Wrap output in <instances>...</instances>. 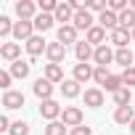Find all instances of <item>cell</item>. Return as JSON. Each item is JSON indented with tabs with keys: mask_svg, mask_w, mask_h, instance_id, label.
Instances as JSON below:
<instances>
[{
	"mask_svg": "<svg viewBox=\"0 0 135 135\" xmlns=\"http://www.w3.org/2000/svg\"><path fill=\"white\" fill-rule=\"evenodd\" d=\"M114 103H117V106H130V103H132V90H130V88L117 90V93H114Z\"/></svg>",
	"mask_w": 135,
	"mask_h": 135,
	"instance_id": "26",
	"label": "cell"
},
{
	"mask_svg": "<svg viewBox=\"0 0 135 135\" xmlns=\"http://www.w3.org/2000/svg\"><path fill=\"white\" fill-rule=\"evenodd\" d=\"M29 69H32V64L19 58V61H13V64H11V69H8V72L13 74V80H24V77H29Z\"/></svg>",
	"mask_w": 135,
	"mask_h": 135,
	"instance_id": "22",
	"label": "cell"
},
{
	"mask_svg": "<svg viewBox=\"0 0 135 135\" xmlns=\"http://www.w3.org/2000/svg\"><path fill=\"white\" fill-rule=\"evenodd\" d=\"M56 40L61 42V45H77V29L72 27V24H66V27H58V32H56Z\"/></svg>",
	"mask_w": 135,
	"mask_h": 135,
	"instance_id": "16",
	"label": "cell"
},
{
	"mask_svg": "<svg viewBox=\"0 0 135 135\" xmlns=\"http://www.w3.org/2000/svg\"><path fill=\"white\" fill-rule=\"evenodd\" d=\"M74 8L69 6V3H58V8H56V13H53V19L56 21H61V27H66V24H72L74 21Z\"/></svg>",
	"mask_w": 135,
	"mask_h": 135,
	"instance_id": "9",
	"label": "cell"
},
{
	"mask_svg": "<svg viewBox=\"0 0 135 135\" xmlns=\"http://www.w3.org/2000/svg\"><path fill=\"white\" fill-rule=\"evenodd\" d=\"M111 77V72H109V66H95V74H93V80L98 82V85H106V80Z\"/></svg>",
	"mask_w": 135,
	"mask_h": 135,
	"instance_id": "32",
	"label": "cell"
},
{
	"mask_svg": "<svg viewBox=\"0 0 135 135\" xmlns=\"http://www.w3.org/2000/svg\"><path fill=\"white\" fill-rule=\"evenodd\" d=\"M11 124H13V122H11L8 117H0V130H8V132H11Z\"/></svg>",
	"mask_w": 135,
	"mask_h": 135,
	"instance_id": "39",
	"label": "cell"
},
{
	"mask_svg": "<svg viewBox=\"0 0 135 135\" xmlns=\"http://www.w3.org/2000/svg\"><path fill=\"white\" fill-rule=\"evenodd\" d=\"M85 8L93 13H103V11H109V3H106V0H88V3H85Z\"/></svg>",
	"mask_w": 135,
	"mask_h": 135,
	"instance_id": "31",
	"label": "cell"
},
{
	"mask_svg": "<svg viewBox=\"0 0 135 135\" xmlns=\"http://www.w3.org/2000/svg\"><path fill=\"white\" fill-rule=\"evenodd\" d=\"M45 56H48V64H64V58H66V45H61L58 40H56V42H48Z\"/></svg>",
	"mask_w": 135,
	"mask_h": 135,
	"instance_id": "8",
	"label": "cell"
},
{
	"mask_svg": "<svg viewBox=\"0 0 135 135\" xmlns=\"http://www.w3.org/2000/svg\"><path fill=\"white\" fill-rule=\"evenodd\" d=\"M11 82H13V74L11 72H0V88H3L6 93L11 90Z\"/></svg>",
	"mask_w": 135,
	"mask_h": 135,
	"instance_id": "37",
	"label": "cell"
},
{
	"mask_svg": "<svg viewBox=\"0 0 135 135\" xmlns=\"http://www.w3.org/2000/svg\"><path fill=\"white\" fill-rule=\"evenodd\" d=\"M93 74H95V66H90V64H74V72H72V80H77V82L82 85V82L93 80Z\"/></svg>",
	"mask_w": 135,
	"mask_h": 135,
	"instance_id": "12",
	"label": "cell"
},
{
	"mask_svg": "<svg viewBox=\"0 0 135 135\" xmlns=\"http://www.w3.org/2000/svg\"><path fill=\"white\" fill-rule=\"evenodd\" d=\"M16 16H19V21H35L37 6L32 3V0H19L16 3Z\"/></svg>",
	"mask_w": 135,
	"mask_h": 135,
	"instance_id": "4",
	"label": "cell"
},
{
	"mask_svg": "<svg viewBox=\"0 0 135 135\" xmlns=\"http://www.w3.org/2000/svg\"><path fill=\"white\" fill-rule=\"evenodd\" d=\"M32 93H35L40 101H50V98H53V82H50V80H45V77H40V80H35Z\"/></svg>",
	"mask_w": 135,
	"mask_h": 135,
	"instance_id": "5",
	"label": "cell"
},
{
	"mask_svg": "<svg viewBox=\"0 0 135 135\" xmlns=\"http://www.w3.org/2000/svg\"><path fill=\"white\" fill-rule=\"evenodd\" d=\"M95 21H98V19H95V16L88 11V8H82V11H77V13H74V21H72V27H74L77 32H80V29L90 32V29L95 27Z\"/></svg>",
	"mask_w": 135,
	"mask_h": 135,
	"instance_id": "1",
	"label": "cell"
},
{
	"mask_svg": "<svg viewBox=\"0 0 135 135\" xmlns=\"http://www.w3.org/2000/svg\"><path fill=\"white\" fill-rule=\"evenodd\" d=\"M98 27H103V29L111 35L114 29H119V16H117L114 11H103V13H98Z\"/></svg>",
	"mask_w": 135,
	"mask_h": 135,
	"instance_id": "10",
	"label": "cell"
},
{
	"mask_svg": "<svg viewBox=\"0 0 135 135\" xmlns=\"http://www.w3.org/2000/svg\"><path fill=\"white\" fill-rule=\"evenodd\" d=\"M53 21H56V19H53V13H37L32 24H35V29L42 35V32H48V29L53 27Z\"/></svg>",
	"mask_w": 135,
	"mask_h": 135,
	"instance_id": "23",
	"label": "cell"
},
{
	"mask_svg": "<svg viewBox=\"0 0 135 135\" xmlns=\"http://www.w3.org/2000/svg\"><path fill=\"white\" fill-rule=\"evenodd\" d=\"M61 114H64V109L58 106V101H53V98H50V101H40V117H42V119L56 122Z\"/></svg>",
	"mask_w": 135,
	"mask_h": 135,
	"instance_id": "2",
	"label": "cell"
},
{
	"mask_svg": "<svg viewBox=\"0 0 135 135\" xmlns=\"http://www.w3.org/2000/svg\"><path fill=\"white\" fill-rule=\"evenodd\" d=\"M124 88V82H122V74H111L109 80H106V85H103V90H109L111 95L117 93V90H122Z\"/></svg>",
	"mask_w": 135,
	"mask_h": 135,
	"instance_id": "28",
	"label": "cell"
},
{
	"mask_svg": "<svg viewBox=\"0 0 135 135\" xmlns=\"http://www.w3.org/2000/svg\"><path fill=\"white\" fill-rule=\"evenodd\" d=\"M132 40H135V29H132Z\"/></svg>",
	"mask_w": 135,
	"mask_h": 135,
	"instance_id": "42",
	"label": "cell"
},
{
	"mask_svg": "<svg viewBox=\"0 0 135 135\" xmlns=\"http://www.w3.org/2000/svg\"><path fill=\"white\" fill-rule=\"evenodd\" d=\"M119 27L122 29H130V32L135 29V11L132 8H127L124 13H119Z\"/></svg>",
	"mask_w": 135,
	"mask_h": 135,
	"instance_id": "27",
	"label": "cell"
},
{
	"mask_svg": "<svg viewBox=\"0 0 135 135\" xmlns=\"http://www.w3.org/2000/svg\"><path fill=\"white\" fill-rule=\"evenodd\" d=\"M114 61L122 66V69H130V66H132V50H130V48H117Z\"/></svg>",
	"mask_w": 135,
	"mask_h": 135,
	"instance_id": "24",
	"label": "cell"
},
{
	"mask_svg": "<svg viewBox=\"0 0 135 135\" xmlns=\"http://www.w3.org/2000/svg\"><path fill=\"white\" fill-rule=\"evenodd\" d=\"M0 56H3L6 61H19L21 58V42H6V45H0Z\"/></svg>",
	"mask_w": 135,
	"mask_h": 135,
	"instance_id": "17",
	"label": "cell"
},
{
	"mask_svg": "<svg viewBox=\"0 0 135 135\" xmlns=\"http://www.w3.org/2000/svg\"><path fill=\"white\" fill-rule=\"evenodd\" d=\"M24 48H27L29 58H37L40 53H45V50H48V42H45V37H42V35H35L32 40H27V42H24Z\"/></svg>",
	"mask_w": 135,
	"mask_h": 135,
	"instance_id": "7",
	"label": "cell"
},
{
	"mask_svg": "<svg viewBox=\"0 0 135 135\" xmlns=\"http://www.w3.org/2000/svg\"><path fill=\"white\" fill-rule=\"evenodd\" d=\"M32 37H35V24H32V21H16V27H13V40L27 42V40H32Z\"/></svg>",
	"mask_w": 135,
	"mask_h": 135,
	"instance_id": "6",
	"label": "cell"
},
{
	"mask_svg": "<svg viewBox=\"0 0 135 135\" xmlns=\"http://www.w3.org/2000/svg\"><path fill=\"white\" fill-rule=\"evenodd\" d=\"M11 135H29V124L27 122H13L11 124Z\"/></svg>",
	"mask_w": 135,
	"mask_h": 135,
	"instance_id": "36",
	"label": "cell"
},
{
	"mask_svg": "<svg viewBox=\"0 0 135 135\" xmlns=\"http://www.w3.org/2000/svg\"><path fill=\"white\" fill-rule=\"evenodd\" d=\"M13 27H16V21H11L8 16H0V37L13 35Z\"/></svg>",
	"mask_w": 135,
	"mask_h": 135,
	"instance_id": "30",
	"label": "cell"
},
{
	"mask_svg": "<svg viewBox=\"0 0 135 135\" xmlns=\"http://www.w3.org/2000/svg\"><path fill=\"white\" fill-rule=\"evenodd\" d=\"M58 0H40V13H56Z\"/></svg>",
	"mask_w": 135,
	"mask_h": 135,
	"instance_id": "35",
	"label": "cell"
},
{
	"mask_svg": "<svg viewBox=\"0 0 135 135\" xmlns=\"http://www.w3.org/2000/svg\"><path fill=\"white\" fill-rule=\"evenodd\" d=\"M85 106L101 109V106H103V90H101V88H88V90H85Z\"/></svg>",
	"mask_w": 135,
	"mask_h": 135,
	"instance_id": "18",
	"label": "cell"
},
{
	"mask_svg": "<svg viewBox=\"0 0 135 135\" xmlns=\"http://www.w3.org/2000/svg\"><path fill=\"white\" fill-rule=\"evenodd\" d=\"M114 53H117V50H111L109 45H101V48H95V53H93V61H95V66H109V64L114 61Z\"/></svg>",
	"mask_w": 135,
	"mask_h": 135,
	"instance_id": "14",
	"label": "cell"
},
{
	"mask_svg": "<svg viewBox=\"0 0 135 135\" xmlns=\"http://www.w3.org/2000/svg\"><path fill=\"white\" fill-rule=\"evenodd\" d=\"M109 40H111V42H114L117 48H127V45H130V40H132V32H130V29H122V27H119V29H114V32L109 35Z\"/></svg>",
	"mask_w": 135,
	"mask_h": 135,
	"instance_id": "19",
	"label": "cell"
},
{
	"mask_svg": "<svg viewBox=\"0 0 135 135\" xmlns=\"http://www.w3.org/2000/svg\"><path fill=\"white\" fill-rule=\"evenodd\" d=\"M127 8H130V6H127V0H109V11H114L117 16H119V13H124Z\"/></svg>",
	"mask_w": 135,
	"mask_h": 135,
	"instance_id": "34",
	"label": "cell"
},
{
	"mask_svg": "<svg viewBox=\"0 0 135 135\" xmlns=\"http://www.w3.org/2000/svg\"><path fill=\"white\" fill-rule=\"evenodd\" d=\"M130 130H132V132H135V119H132V124H130Z\"/></svg>",
	"mask_w": 135,
	"mask_h": 135,
	"instance_id": "40",
	"label": "cell"
},
{
	"mask_svg": "<svg viewBox=\"0 0 135 135\" xmlns=\"http://www.w3.org/2000/svg\"><path fill=\"white\" fill-rule=\"evenodd\" d=\"M61 93H64V98H77L80 95V82L77 80H64L61 82Z\"/></svg>",
	"mask_w": 135,
	"mask_h": 135,
	"instance_id": "25",
	"label": "cell"
},
{
	"mask_svg": "<svg viewBox=\"0 0 135 135\" xmlns=\"http://www.w3.org/2000/svg\"><path fill=\"white\" fill-rule=\"evenodd\" d=\"M3 106H6L8 111L21 109V106H24V93H21V90H8V93H3Z\"/></svg>",
	"mask_w": 135,
	"mask_h": 135,
	"instance_id": "11",
	"label": "cell"
},
{
	"mask_svg": "<svg viewBox=\"0 0 135 135\" xmlns=\"http://www.w3.org/2000/svg\"><path fill=\"white\" fill-rule=\"evenodd\" d=\"M61 122L66 124V127H80L82 124V109L80 106H64V114H61Z\"/></svg>",
	"mask_w": 135,
	"mask_h": 135,
	"instance_id": "3",
	"label": "cell"
},
{
	"mask_svg": "<svg viewBox=\"0 0 135 135\" xmlns=\"http://www.w3.org/2000/svg\"><path fill=\"white\" fill-rule=\"evenodd\" d=\"M85 42H90L93 48H101V45H106V29L95 24L90 32H85Z\"/></svg>",
	"mask_w": 135,
	"mask_h": 135,
	"instance_id": "13",
	"label": "cell"
},
{
	"mask_svg": "<svg viewBox=\"0 0 135 135\" xmlns=\"http://www.w3.org/2000/svg\"><path fill=\"white\" fill-rule=\"evenodd\" d=\"M72 135H93V127L80 124V127H74V130H72Z\"/></svg>",
	"mask_w": 135,
	"mask_h": 135,
	"instance_id": "38",
	"label": "cell"
},
{
	"mask_svg": "<svg viewBox=\"0 0 135 135\" xmlns=\"http://www.w3.org/2000/svg\"><path fill=\"white\" fill-rule=\"evenodd\" d=\"M45 135H66V124H64L61 119H56V122H48V127H45Z\"/></svg>",
	"mask_w": 135,
	"mask_h": 135,
	"instance_id": "29",
	"label": "cell"
},
{
	"mask_svg": "<svg viewBox=\"0 0 135 135\" xmlns=\"http://www.w3.org/2000/svg\"><path fill=\"white\" fill-rule=\"evenodd\" d=\"M130 8H132V11H135V0H132V6H130Z\"/></svg>",
	"mask_w": 135,
	"mask_h": 135,
	"instance_id": "41",
	"label": "cell"
},
{
	"mask_svg": "<svg viewBox=\"0 0 135 135\" xmlns=\"http://www.w3.org/2000/svg\"><path fill=\"white\" fill-rule=\"evenodd\" d=\"M122 82H124V88H135V66H130V69H122Z\"/></svg>",
	"mask_w": 135,
	"mask_h": 135,
	"instance_id": "33",
	"label": "cell"
},
{
	"mask_svg": "<svg viewBox=\"0 0 135 135\" xmlns=\"http://www.w3.org/2000/svg\"><path fill=\"white\" fill-rule=\"evenodd\" d=\"M132 119H135L132 106H117V111H114V122H117V124L130 127V124H132Z\"/></svg>",
	"mask_w": 135,
	"mask_h": 135,
	"instance_id": "15",
	"label": "cell"
},
{
	"mask_svg": "<svg viewBox=\"0 0 135 135\" xmlns=\"http://www.w3.org/2000/svg\"><path fill=\"white\" fill-rule=\"evenodd\" d=\"M93 53H95V48H93L90 42H85V40L74 45V56H77V61H80V64H88V61L93 58Z\"/></svg>",
	"mask_w": 135,
	"mask_h": 135,
	"instance_id": "20",
	"label": "cell"
},
{
	"mask_svg": "<svg viewBox=\"0 0 135 135\" xmlns=\"http://www.w3.org/2000/svg\"><path fill=\"white\" fill-rule=\"evenodd\" d=\"M45 80H50L53 85H61L64 82V69H61V64H45Z\"/></svg>",
	"mask_w": 135,
	"mask_h": 135,
	"instance_id": "21",
	"label": "cell"
}]
</instances>
